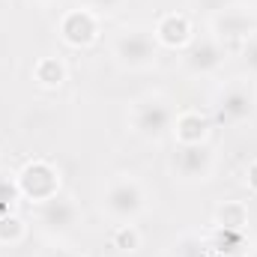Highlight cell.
I'll return each instance as SVG.
<instances>
[{"label":"cell","mask_w":257,"mask_h":257,"mask_svg":"<svg viewBox=\"0 0 257 257\" xmlns=\"http://www.w3.org/2000/svg\"><path fill=\"white\" fill-rule=\"evenodd\" d=\"M24 230H27V224H24L18 215H12V212L0 215V242L15 245V242H21V239H24Z\"/></svg>","instance_id":"2e32d148"},{"label":"cell","mask_w":257,"mask_h":257,"mask_svg":"<svg viewBox=\"0 0 257 257\" xmlns=\"http://www.w3.org/2000/svg\"><path fill=\"white\" fill-rule=\"evenodd\" d=\"M215 33H218V39H248L254 33V27H251V18L245 9H224L215 18Z\"/></svg>","instance_id":"7c38bea8"},{"label":"cell","mask_w":257,"mask_h":257,"mask_svg":"<svg viewBox=\"0 0 257 257\" xmlns=\"http://www.w3.org/2000/svg\"><path fill=\"white\" fill-rule=\"evenodd\" d=\"M78 215H81V212H78V203H75L72 197H63V194H54V197L36 203V221H39V227H42L45 233H51V236H66V233H72L75 224H78Z\"/></svg>","instance_id":"8992f818"},{"label":"cell","mask_w":257,"mask_h":257,"mask_svg":"<svg viewBox=\"0 0 257 257\" xmlns=\"http://www.w3.org/2000/svg\"><path fill=\"white\" fill-rule=\"evenodd\" d=\"M242 66L257 75V30L248 36V39H242Z\"/></svg>","instance_id":"e0dca14e"},{"label":"cell","mask_w":257,"mask_h":257,"mask_svg":"<svg viewBox=\"0 0 257 257\" xmlns=\"http://www.w3.org/2000/svg\"><path fill=\"white\" fill-rule=\"evenodd\" d=\"M221 60H224V48H221L218 39H200L192 51H189V57H186L189 69L192 72H200V75L215 72L221 66Z\"/></svg>","instance_id":"8fae6325"},{"label":"cell","mask_w":257,"mask_h":257,"mask_svg":"<svg viewBox=\"0 0 257 257\" xmlns=\"http://www.w3.org/2000/svg\"><path fill=\"white\" fill-rule=\"evenodd\" d=\"M45 257H75V254H69V251H48Z\"/></svg>","instance_id":"7402d4cb"},{"label":"cell","mask_w":257,"mask_h":257,"mask_svg":"<svg viewBox=\"0 0 257 257\" xmlns=\"http://www.w3.org/2000/svg\"><path fill=\"white\" fill-rule=\"evenodd\" d=\"M126 0H84V6L96 15H108V12H117Z\"/></svg>","instance_id":"ac0fdd59"},{"label":"cell","mask_w":257,"mask_h":257,"mask_svg":"<svg viewBox=\"0 0 257 257\" xmlns=\"http://www.w3.org/2000/svg\"><path fill=\"white\" fill-rule=\"evenodd\" d=\"M42 3H48V0H42Z\"/></svg>","instance_id":"cb8c5ba5"},{"label":"cell","mask_w":257,"mask_h":257,"mask_svg":"<svg viewBox=\"0 0 257 257\" xmlns=\"http://www.w3.org/2000/svg\"><path fill=\"white\" fill-rule=\"evenodd\" d=\"M248 257H257V248H254V251H251V254H248Z\"/></svg>","instance_id":"603a6c76"},{"label":"cell","mask_w":257,"mask_h":257,"mask_svg":"<svg viewBox=\"0 0 257 257\" xmlns=\"http://www.w3.org/2000/svg\"><path fill=\"white\" fill-rule=\"evenodd\" d=\"M33 78L42 84V87H60L66 81V66L57 57H42L39 63L33 66Z\"/></svg>","instance_id":"5bb4252c"},{"label":"cell","mask_w":257,"mask_h":257,"mask_svg":"<svg viewBox=\"0 0 257 257\" xmlns=\"http://www.w3.org/2000/svg\"><path fill=\"white\" fill-rule=\"evenodd\" d=\"M18 194L27 197L30 203H42L54 194H60V174L51 162L45 159H36V162H27L21 171H18Z\"/></svg>","instance_id":"3957f363"},{"label":"cell","mask_w":257,"mask_h":257,"mask_svg":"<svg viewBox=\"0 0 257 257\" xmlns=\"http://www.w3.org/2000/svg\"><path fill=\"white\" fill-rule=\"evenodd\" d=\"M144 203H147V194L141 189L138 180L132 177H117L108 183V189L102 194V209L117 218L120 224L123 221H135L141 212H144Z\"/></svg>","instance_id":"7a4b0ae2"},{"label":"cell","mask_w":257,"mask_h":257,"mask_svg":"<svg viewBox=\"0 0 257 257\" xmlns=\"http://www.w3.org/2000/svg\"><path fill=\"white\" fill-rule=\"evenodd\" d=\"M180 144H206V135H209V117L200 114V111H183L174 117V128Z\"/></svg>","instance_id":"30bf717a"},{"label":"cell","mask_w":257,"mask_h":257,"mask_svg":"<svg viewBox=\"0 0 257 257\" xmlns=\"http://www.w3.org/2000/svg\"><path fill=\"white\" fill-rule=\"evenodd\" d=\"M111 242H114V248H120V251H138V248H141V233H138V227H135L132 221H123V224H117Z\"/></svg>","instance_id":"9a60e30c"},{"label":"cell","mask_w":257,"mask_h":257,"mask_svg":"<svg viewBox=\"0 0 257 257\" xmlns=\"http://www.w3.org/2000/svg\"><path fill=\"white\" fill-rule=\"evenodd\" d=\"M153 36H156V42L165 45V48H183V45L192 39V21H189L183 12H168V15L159 18Z\"/></svg>","instance_id":"9c48e42d"},{"label":"cell","mask_w":257,"mask_h":257,"mask_svg":"<svg viewBox=\"0 0 257 257\" xmlns=\"http://www.w3.org/2000/svg\"><path fill=\"white\" fill-rule=\"evenodd\" d=\"M177 254H180V257H206V254H203L200 239H194V236H186V239L177 245Z\"/></svg>","instance_id":"d6986e66"},{"label":"cell","mask_w":257,"mask_h":257,"mask_svg":"<svg viewBox=\"0 0 257 257\" xmlns=\"http://www.w3.org/2000/svg\"><path fill=\"white\" fill-rule=\"evenodd\" d=\"M215 224H218V230H236L239 233L248 224V206L239 200H224L215 209Z\"/></svg>","instance_id":"4fadbf2b"},{"label":"cell","mask_w":257,"mask_h":257,"mask_svg":"<svg viewBox=\"0 0 257 257\" xmlns=\"http://www.w3.org/2000/svg\"><path fill=\"white\" fill-rule=\"evenodd\" d=\"M174 117L177 114L165 96H144L128 111V123L135 128V135H141L147 141H162L174 128Z\"/></svg>","instance_id":"6da1fadb"},{"label":"cell","mask_w":257,"mask_h":257,"mask_svg":"<svg viewBox=\"0 0 257 257\" xmlns=\"http://www.w3.org/2000/svg\"><path fill=\"white\" fill-rule=\"evenodd\" d=\"M245 183H248V189L257 194V159L248 165V168H245Z\"/></svg>","instance_id":"ffe728a7"},{"label":"cell","mask_w":257,"mask_h":257,"mask_svg":"<svg viewBox=\"0 0 257 257\" xmlns=\"http://www.w3.org/2000/svg\"><path fill=\"white\" fill-rule=\"evenodd\" d=\"M60 36H63L66 45H72V48H87L99 36V15L90 12L87 6L69 9L60 18Z\"/></svg>","instance_id":"ba28073f"},{"label":"cell","mask_w":257,"mask_h":257,"mask_svg":"<svg viewBox=\"0 0 257 257\" xmlns=\"http://www.w3.org/2000/svg\"><path fill=\"white\" fill-rule=\"evenodd\" d=\"M254 111H257L254 90L248 84H239V81L236 84H227L218 93V99H215V117L224 126H239V123L251 120Z\"/></svg>","instance_id":"5b68a950"},{"label":"cell","mask_w":257,"mask_h":257,"mask_svg":"<svg viewBox=\"0 0 257 257\" xmlns=\"http://www.w3.org/2000/svg\"><path fill=\"white\" fill-rule=\"evenodd\" d=\"M221 3H227L230 9H242V6H251V3H257V0H221Z\"/></svg>","instance_id":"44dd1931"},{"label":"cell","mask_w":257,"mask_h":257,"mask_svg":"<svg viewBox=\"0 0 257 257\" xmlns=\"http://www.w3.org/2000/svg\"><path fill=\"white\" fill-rule=\"evenodd\" d=\"M156 54H159V42L150 30L132 27L114 39V57L126 69H150L156 63Z\"/></svg>","instance_id":"277c9868"},{"label":"cell","mask_w":257,"mask_h":257,"mask_svg":"<svg viewBox=\"0 0 257 257\" xmlns=\"http://www.w3.org/2000/svg\"><path fill=\"white\" fill-rule=\"evenodd\" d=\"M212 165H215V156L206 144H180V150L174 153V174L183 180V183H203L209 180L212 174Z\"/></svg>","instance_id":"52a82bcc"}]
</instances>
